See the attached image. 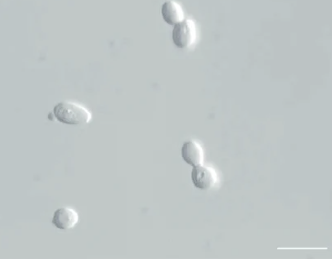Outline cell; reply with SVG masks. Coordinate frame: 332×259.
I'll use <instances>...</instances> for the list:
<instances>
[{"mask_svg":"<svg viewBox=\"0 0 332 259\" xmlns=\"http://www.w3.org/2000/svg\"><path fill=\"white\" fill-rule=\"evenodd\" d=\"M196 38V28L192 20L185 19L174 25L172 40L176 47L180 49L189 47L194 44Z\"/></svg>","mask_w":332,"mask_h":259,"instance_id":"7a4b0ae2","label":"cell"},{"mask_svg":"<svg viewBox=\"0 0 332 259\" xmlns=\"http://www.w3.org/2000/svg\"><path fill=\"white\" fill-rule=\"evenodd\" d=\"M54 118L58 122L73 126L89 123L92 115L86 107L78 103L71 101H61L53 109Z\"/></svg>","mask_w":332,"mask_h":259,"instance_id":"6da1fadb","label":"cell"},{"mask_svg":"<svg viewBox=\"0 0 332 259\" xmlns=\"http://www.w3.org/2000/svg\"><path fill=\"white\" fill-rule=\"evenodd\" d=\"M191 180L194 186L201 190L213 188L217 182L218 177L215 169L203 164L193 167Z\"/></svg>","mask_w":332,"mask_h":259,"instance_id":"3957f363","label":"cell"},{"mask_svg":"<svg viewBox=\"0 0 332 259\" xmlns=\"http://www.w3.org/2000/svg\"><path fill=\"white\" fill-rule=\"evenodd\" d=\"M181 155L184 161L192 167L203 164V149L196 140L190 139L184 142L181 148Z\"/></svg>","mask_w":332,"mask_h":259,"instance_id":"5b68a950","label":"cell"},{"mask_svg":"<svg viewBox=\"0 0 332 259\" xmlns=\"http://www.w3.org/2000/svg\"><path fill=\"white\" fill-rule=\"evenodd\" d=\"M79 220L77 211L70 207H62L56 209L53 214L52 224L58 229L68 230L74 228Z\"/></svg>","mask_w":332,"mask_h":259,"instance_id":"277c9868","label":"cell"},{"mask_svg":"<svg viewBox=\"0 0 332 259\" xmlns=\"http://www.w3.org/2000/svg\"><path fill=\"white\" fill-rule=\"evenodd\" d=\"M161 14L165 22L170 25H175L184 20L181 6L173 0L164 2L161 7Z\"/></svg>","mask_w":332,"mask_h":259,"instance_id":"8992f818","label":"cell"}]
</instances>
